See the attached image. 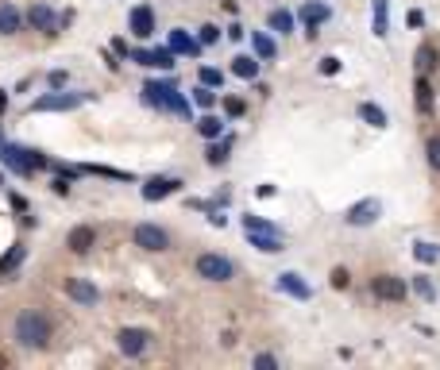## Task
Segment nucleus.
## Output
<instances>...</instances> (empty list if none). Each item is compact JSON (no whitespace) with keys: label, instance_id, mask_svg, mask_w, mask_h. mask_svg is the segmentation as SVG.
Listing matches in <instances>:
<instances>
[{"label":"nucleus","instance_id":"nucleus-26","mask_svg":"<svg viewBox=\"0 0 440 370\" xmlns=\"http://www.w3.org/2000/svg\"><path fill=\"white\" fill-rule=\"evenodd\" d=\"M437 47H432V43H421L417 47V54H413V66H417V74H432V69H437Z\"/></svg>","mask_w":440,"mask_h":370},{"label":"nucleus","instance_id":"nucleus-10","mask_svg":"<svg viewBox=\"0 0 440 370\" xmlns=\"http://www.w3.org/2000/svg\"><path fill=\"white\" fill-rule=\"evenodd\" d=\"M178 189H182V177L155 174V177H147V182H143V189H139V193H143V201H151V205H155V201H167V197H174Z\"/></svg>","mask_w":440,"mask_h":370},{"label":"nucleus","instance_id":"nucleus-23","mask_svg":"<svg viewBox=\"0 0 440 370\" xmlns=\"http://www.w3.org/2000/svg\"><path fill=\"white\" fill-rule=\"evenodd\" d=\"M228 151H232V135H220V139H209V151H205V162H209V166H224V162H228Z\"/></svg>","mask_w":440,"mask_h":370},{"label":"nucleus","instance_id":"nucleus-15","mask_svg":"<svg viewBox=\"0 0 440 370\" xmlns=\"http://www.w3.org/2000/svg\"><path fill=\"white\" fill-rule=\"evenodd\" d=\"M28 23L35 31H43V35H54V31H59V23H62V16H54V8H50V4H31V8H28Z\"/></svg>","mask_w":440,"mask_h":370},{"label":"nucleus","instance_id":"nucleus-32","mask_svg":"<svg viewBox=\"0 0 440 370\" xmlns=\"http://www.w3.org/2000/svg\"><path fill=\"white\" fill-rule=\"evenodd\" d=\"M178 54L170 47H151V69H174L178 66Z\"/></svg>","mask_w":440,"mask_h":370},{"label":"nucleus","instance_id":"nucleus-46","mask_svg":"<svg viewBox=\"0 0 440 370\" xmlns=\"http://www.w3.org/2000/svg\"><path fill=\"white\" fill-rule=\"evenodd\" d=\"M12 208H16V213H28V201H23L20 193H12Z\"/></svg>","mask_w":440,"mask_h":370},{"label":"nucleus","instance_id":"nucleus-8","mask_svg":"<svg viewBox=\"0 0 440 370\" xmlns=\"http://www.w3.org/2000/svg\"><path fill=\"white\" fill-rule=\"evenodd\" d=\"M132 243H136L139 251H167V247H170V235H167V228H158V224H136Z\"/></svg>","mask_w":440,"mask_h":370},{"label":"nucleus","instance_id":"nucleus-45","mask_svg":"<svg viewBox=\"0 0 440 370\" xmlns=\"http://www.w3.org/2000/svg\"><path fill=\"white\" fill-rule=\"evenodd\" d=\"M244 35H247V31L240 28V23H232V28H228V39H232V43H240V39H244Z\"/></svg>","mask_w":440,"mask_h":370},{"label":"nucleus","instance_id":"nucleus-17","mask_svg":"<svg viewBox=\"0 0 440 370\" xmlns=\"http://www.w3.org/2000/svg\"><path fill=\"white\" fill-rule=\"evenodd\" d=\"M23 23H28V16H23L16 4H8V0H4V4H0V35H20Z\"/></svg>","mask_w":440,"mask_h":370},{"label":"nucleus","instance_id":"nucleus-11","mask_svg":"<svg viewBox=\"0 0 440 370\" xmlns=\"http://www.w3.org/2000/svg\"><path fill=\"white\" fill-rule=\"evenodd\" d=\"M333 20V8L324 4V0H309L302 8V23H305V39H317L321 35V23Z\"/></svg>","mask_w":440,"mask_h":370},{"label":"nucleus","instance_id":"nucleus-19","mask_svg":"<svg viewBox=\"0 0 440 370\" xmlns=\"http://www.w3.org/2000/svg\"><path fill=\"white\" fill-rule=\"evenodd\" d=\"M247 239H251L255 251H263V254L286 251V239H282V235H274V232H247Z\"/></svg>","mask_w":440,"mask_h":370},{"label":"nucleus","instance_id":"nucleus-28","mask_svg":"<svg viewBox=\"0 0 440 370\" xmlns=\"http://www.w3.org/2000/svg\"><path fill=\"white\" fill-rule=\"evenodd\" d=\"M197 135H201V139H220V135H224V120L213 116V112H205V116L197 120Z\"/></svg>","mask_w":440,"mask_h":370},{"label":"nucleus","instance_id":"nucleus-3","mask_svg":"<svg viewBox=\"0 0 440 370\" xmlns=\"http://www.w3.org/2000/svg\"><path fill=\"white\" fill-rule=\"evenodd\" d=\"M193 274L201 278V282H232L235 278V263L228 259V254H197V263H193Z\"/></svg>","mask_w":440,"mask_h":370},{"label":"nucleus","instance_id":"nucleus-31","mask_svg":"<svg viewBox=\"0 0 440 370\" xmlns=\"http://www.w3.org/2000/svg\"><path fill=\"white\" fill-rule=\"evenodd\" d=\"M216 93H220V89L197 85V89H193V108H201V112H213V108H216Z\"/></svg>","mask_w":440,"mask_h":370},{"label":"nucleus","instance_id":"nucleus-24","mask_svg":"<svg viewBox=\"0 0 440 370\" xmlns=\"http://www.w3.org/2000/svg\"><path fill=\"white\" fill-rule=\"evenodd\" d=\"M251 50H255V58H263V62H274V54H278V47H274V39L266 31H251Z\"/></svg>","mask_w":440,"mask_h":370},{"label":"nucleus","instance_id":"nucleus-30","mask_svg":"<svg viewBox=\"0 0 440 370\" xmlns=\"http://www.w3.org/2000/svg\"><path fill=\"white\" fill-rule=\"evenodd\" d=\"M413 259H417L421 266H432V263H440V247L429 243V239H417V243H413Z\"/></svg>","mask_w":440,"mask_h":370},{"label":"nucleus","instance_id":"nucleus-39","mask_svg":"<svg viewBox=\"0 0 440 370\" xmlns=\"http://www.w3.org/2000/svg\"><path fill=\"white\" fill-rule=\"evenodd\" d=\"M425 155H429V166L440 174V135H432L429 143H425Z\"/></svg>","mask_w":440,"mask_h":370},{"label":"nucleus","instance_id":"nucleus-27","mask_svg":"<svg viewBox=\"0 0 440 370\" xmlns=\"http://www.w3.org/2000/svg\"><path fill=\"white\" fill-rule=\"evenodd\" d=\"M266 28H271L274 35H293V12H286V8H274L271 16H266Z\"/></svg>","mask_w":440,"mask_h":370},{"label":"nucleus","instance_id":"nucleus-33","mask_svg":"<svg viewBox=\"0 0 440 370\" xmlns=\"http://www.w3.org/2000/svg\"><path fill=\"white\" fill-rule=\"evenodd\" d=\"M244 232H274V235H282L278 232V224H271V220H263V216H244Z\"/></svg>","mask_w":440,"mask_h":370},{"label":"nucleus","instance_id":"nucleus-5","mask_svg":"<svg viewBox=\"0 0 440 370\" xmlns=\"http://www.w3.org/2000/svg\"><path fill=\"white\" fill-rule=\"evenodd\" d=\"M371 293L379 297V301H386V305H398V301L410 297V285H406V278H398V274H375Z\"/></svg>","mask_w":440,"mask_h":370},{"label":"nucleus","instance_id":"nucleus-25","mask_svg":"<svg viewBox=\"0 0 440 370\" xmlns=\"http://www.w3.org/2000/svg\"><path fill=\"white\" fill-rule=\"evenodd\" d=\"M23 259H28V247H23V243H12L8 251L0 254V278H4V274H12V270H20Z\"/></svg>","mask_w":440,"mask_h":370},{"label":"nucleus","instance_id":"nucleus-1","mask_svg":"<svg viewBox=\"0 0 440 370\" xmlns=\"http://www.w3.org/2000/svg\"><path fill=\"white\" fill-rule=\"evenodd\" d=\"M12 340L20 343L23 351H47L54 340V320L39 309H23L12 324Z\"/></svg>","mask_w":440,"mask_h":370},{"label":"nucleus","instance_id":"nucleus-41","mask_svg":"<svg viewBox=\"0 0 440 370\" xmlns=\"http://www.w3.org/2000/svg\"><path fill=\"white\" fill-rule=\"evenodd\" d=\"M197 39L205 43V47H213V43L220 39V28H216V23H205V28L197 31Z\"/></svg>","mask_w":440,"mask_h":370},{"label":"nucleus","instance_id":"nucleus-35","mask_svg":"<svg viewBox=\"0 0 440 370\" xmlns=\"http://www.w3.org/2000/svg\"><path fill=\"white\" fill-rule=\"evenodd\" d=\"M197 78H201V85L224 89V74H220V69H216V66H201V74H197Z\"/></svg>","mask_w":440,"mask_h":370},{"label":"nucleus","instance_id":"nucleus-16","mask_svg":"<svg viewBox=\"0 0 440 370\" xmlns=\"http://www.w3.org/2000/svg\"><path fill=\"white\" fill-rule=\"evenodd\" d=\"M66 247H70L74 254H89L93 247H97V228H89V224L70 228V235H66Z\"/></svg>","mask_w":440,"mask_h":370},{"label":"nucleus","instance_id":"nucleus-2","mask_svg":"<svg viewBox=\"0 0 440 370\" xmlns=\"http://www.w3.org/2000/svg\"><path fill=\"white\" fill-rule=\"evenodd\" d=\"M143 105L158 108V112H170V116L193 120V100H189L174 81H143Z\"/></svg>","mask_w":440,"mask_h":370},{"label":"nucleus","instance_id":"nucleus-36","mask_svg":"<svg viewBox=\"0 0 440 370\" xmlns=\"http://www.w3.org/2000/svg\"><path fill=\"white\" fill-rule=\"evenodd\" d=\"M220 108H224V116H232V120H240L247 112V105L240 97H220Z\"/></svg>","mask_w":440,"mask_h":370},{"label":"nucleus","instance_id":"nucleus-47","mask_svg":"<svg viewBox=\"0 0 440 370\" xmlns=\"http://www.w3.org/2000/svg\"><path fill=\"white\" fill-rule=\"evenodd\" d=\"M4 112H8V93L0 89V116H4Z\"/></svg>","mask_w":440,"mask_h":370},{"label":"nucleus","instance_id":"nucleus-22","mask_svg":"<svg viewBox=\"0 0 440 370\" xmlns=\"http://www.w3.org/2000/svg\"><path fill=\"white\" fill-rule=\"evenodd\" d=\"M355 112H359V120H363L367 127H386V124H390V116H386V108H382V105H375V100H363V105L355 108Z\"/></svg>","mask_w":440,"mask_h":370},{"label":"nucleus","instance_id":"nucleus-44","mask_svg":"<svg viewBox=\"0 0 440 370\" xmlns=\"http://www.w3.org/2000/svg\"><path fill=\"white\" fill-rule=\"evenodd\" d=\"M112 54H120V58H127V54H132V47H127L124 39H116V43H112Z\"/></svg>","mask_w":440,"mask_h":370},{"label":"nucleus","instance_id":"nucleus-14","mask_svg":"<svg viewBox=\"0 0 440 370\" xmlns=\"http://www.w3.org/2000/svg\"><path fill=\"white\" fill-rule=\"evenodd\" d=\"M167 47L174 50V54H182V58H201V50H205V43H201V39H193L189 31L174 28V31H170V39H167Z\"/></svg>","mask_w":440,"mask_h":370},{"label":"nucleus","instance_id":"nucleus-38","mask_svg":"<svg viewBox=\"0 0 440 370\" xmlns=\"http://www.w3.org/2000/svg\"><path fill=\"white\" fill-rule=\"evenodd\" d=\"M328 285H333V290H348V285H352V274L344 270V266H336V270L328 274Z\"/></svg>","mask_w":440,"mask_h":370},{"label":"nucleus","instance_id":"nucleus-40","mask_svg":"<svg viewBox=\"0 0 440 370\" xmlns=\"http://www.w3.org/2000/svg\"><path fill=\"white\" fill-rule=\"evenodd\" d=\"M324 74V78H336V74H340V58H336V54H324L321 58V66H317Z\"/></svg>","mask_w":440,"mask_h":370},{"label":"nucleus","instance_id":"nucleus-18","mask_svg":"<svg viewBox=\"0 0 440 370\" xmlns=\"http://www.w3.org/2000/svg\"><path fill=\"white\" fill-rule=\"evenodd\" d=\"M371 31L375 39L390 35V0H371Z\"/></svg>","mask_w":440,"mask_h":370},{"label":"nucleus","instance_id":"nucleus-12","mask_svg":"<svg viewBox=\"0 0 440 370\" xmlns=\"http://www.w3.org/2000/svg\"><path fill=\"white\" fill-rule=\"evenodd\" d=\"M127 31L136 39H151L155 35V12H151V4H136V8L127 12Z\"/></svg>","mask_w":440,"mask_h":370},{"label":"nucleus","instance_id":"nucleus-37","mask_svg":"<svg viewBox=\"0 0 440 370\" xmlns=\"http://www.w3.org/2000/svg\"><path fill=\"white\" fill-rule=\"evenodd\" d=\"M70 185H74V177H70V174H54V177H50L54 197H70Z\"/></svg>","mask_w":440,"mask_h":370},{"label":"nucleus","instance_id":"nucleus-9","mask_svg":"<svg viewBox=\"0 0 440 370\" xmlns=\"http://www.w3.org/2000/svg\"><path fill=\"white\" fill-rule=\"evenodd\" d=\"M62 293H66L70 301H78L81 309H97L101 305V290L93 282H85V278H66V282H62Z\"/></svg>","mask_w":440,"mask_h":370},{"label":"nucleus","instance_id":"nucleus-34","mask_svg":"<svg viewBox=\"0 0 440 370\" xmlns=\"http://www.w3.org/2000/svg\"><path fill=\"white\" fill-rule=\"evenodd\" d=\"M85 174H101V177H116V182H136V174H127V170H108V166H81Z\"/></svg>","mask_w":440,"mask_h":370},{"label":"nucleus","instance_id":"nucleus-21","mask_svg":"<svg viewBox=\"0 0 440 370\" xmlns=\"http://www.w3.org/2000/svg\"><path fill=\"white\" fill-rule=\"evenodd\" d=\"M259 66H263V58H255V54H235L232 58V74L240 81H255L259 78Z\"/></svg>","mask_w":440,"mask_h":370},{"label":"nucleus","instance_id":"nucleus-20","mask_svg":"<svg viewBox=\"0 0 440 370\" xmlns=\"http://www.w3.org/2000/svg\"><path fill=\"white\" fill-rule=\"evenodd\" d=\"M413 105H417L421 116H429V112H432V85H429V74H417V81H413Z\"/></svg>","mask_w":440,"mask_h":370},{"label":"nucleus","instance_id":"nucleus-48","mask_svg":"<svg viewBox=\"0 0 440 370\" xmlns=\"http://www.w3.org/2000/svg\"><path fill=\"white\" fill-rule=\"evenodd\" d=\"M0 189H4V174H0Z\"/></svg>","mask_w":440,"mask_h":370},{"label":"nucleus","instance_id":"nucleus-42","mask_svg":"<svg viewBox=\"0 0 440 370\" xmlns=\"http://www.w3.org/2000/svg\"><path fill=\"white\" fill-rule=\"evenodd\" d=\"M66 81H70L66 69H50V74H47V85L50 89H66Z\"/></svg>","mask_w":440,"mask_h":370},{"label":"nucleus","instance_id":"nucleus-13","mask_svg":"<svg viewBox=\"0 0 440 370\" xmlns=\"http://www.w3.org/2000/svg\"><path fill=\"white\" fill-rule=\"evenodd\" d=\"M274 285L286 293V297H293V301H309L313 297V290H309V282H305L297 270H282L278 278H274Z\"/></svg>","mask_w":440,"mask_h":370},{"label":"nucleus","instance_id":"nucleus-43","mask_svg":"<svg viewBox=\"0 0 440 370\" xmlns=\"http://www.w3.org/2000/svg\"><path fill=\"white\" fill-rule=\"evenodd\" d=\"M251 367H259V370H274V367H278V359H274V355H255Z\"/></svg>","mask_w":440,"mask_h":370},{"label":"nucleus","instance_id":"nucleus-6","mask_svg":"<svg viewBox=\"0 0 440 370\" xmlns=\"http://www.w3.org/2000/svg\"><path fill=\"white\" fill-rule=\"evenodd\" d=\"M151 331L147 328H120L116 331V347H120V355L124 359H143L147 355V347H151Z\"/></svg>","mask_w":440,"mask_h":370},{"label":"nucleus","instance_id":"nucleus-29","mask_svg":"<svg viewBox=\"0 0 440 370\" xmlns=\"http://www.w3.org/2000/svg\"><path fill=\"white\" fill-rule=\"evenodd\" d=\"M410 290L417 293V297H421L425 305H437V285H432V278H429V274H413Z\"/></svg>","mask_w":440,"mask_h":370},{"label":"nucleus","instance_id":"nucleus-7","mask_svg":"<svg viewBox=\"0 0 440 370\" xmlns=\"http://www.w3.org/2000/svg\"><path fill=\"white\" fill-rule=\"evenodd\" d=\"M379 216H382V201L379 197H363V201H355V205L344 213V224L371 228V224H379Z\"/></svg>","mask_w":440,"mask_h":370},{"label":"nucleus","instance_id":"nucleus-4","mask_svg":"<svg viewBox=\"0 0 440 370\" xmlns=\"http://www.w3.org/2000/svg\"><path fill=\"white\" fill-rule=\"evenodd\" d=\"M85 100H93V93H62V89H50V93L31 100L28 112H74V108H81Z\"/></svg>","mask_w":440,"mask_h":370}]
</instances>
